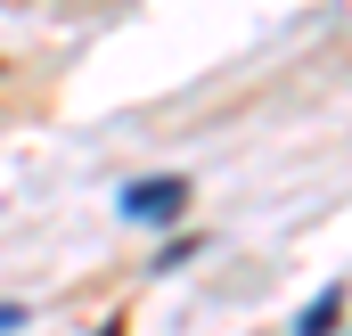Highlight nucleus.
<instances>
[{
	"label": "nucleus",
	"instance_id": "nucleus-4",
	"mask_svg": "<svg viewBox=\"0 0 352 336\" xmlns=\"http://www.w3.org/2000/svg\"><path fill=\"white\" fill-rule=\"evenodd\" d=\"M98 336H123V320H107V328H98Z\"/></svg>",
	"mask_w": 352,
	"mask_h": 336
},
{
	"label": "nucleus",
	"instance_id": "nucleus-1",
	"mask_svg": "<svg viewBox=\"0 0 352 336\" xmlns=\"http://www.w3.org/2000/svg\"><path fill=\"white\" fill-rule=\"evenodd\" d=\"M123 213H131V222H148V230H173L180 213H188V180H180V172L131 180V189H123Z\"/></svg>",
	"mask_w": 352,
	"mask_h": 336
},
{
	"label": "nucleus",
	"instance_id": "nucleus-3",
	"mask_svg": "<svg viewBox=\"0 0 352 336\" xmlns=\"http://www.w3.org/2000/svg\"><path fill=\"white\" fill-rule=\"evenodd\" d=\"M0 328H25V304H0Z\"/></svg>",
	"mask_w": 352,
	"mask_h": 336
},
{
	"label": "nucleus",
	"instance_id": "nucleus-2",
	"mask_svg": "<svg viewBox=\"0 0 352 336\" xmlns=\"http://www.w3.org/2000/svg\"><path fill=\"white\" fill-rule=\"evenodd\" d=\"M336 320H344V287H328V295L303 312V328H295V336H336Z\"/></svg>",
	"mask_w": 352,
	"mask_h": 336
}]
</instances>
